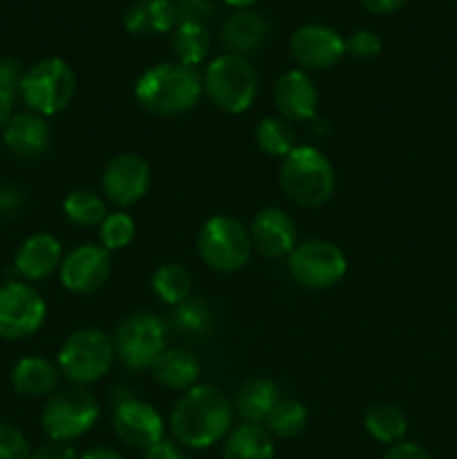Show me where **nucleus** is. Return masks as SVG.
<instances>
[{"label": "nucleus", "mask_w": 457, "mask_h": 459, "mask_svg": "<svg viewBox=\"0 0 457 459\" xmlns=\"http://www.w3.org/2000/svg\"><path fill=\"white\" fill-rule=\"evenodd\" d=\"M204 94L218 110L227 115H242L258 97V76L249 58L237 54H220L206 65L202 74Z\"/></svg>", "instance_id": "20e7f679"}, {"label": "nucleus", "mask_w": 457, "mask_h": 459, "mask_svg": "<svg viewBox=\"0 0 457 459\" xmlns=\"http://www.w3.org/2000/svg\"><path fill=\"white\" fill-rule=\"evenodd\" d=\"M173 3L177 25H182V22L206 25V21L213 16V4H211L209 0H173Z\"/></svg>", "instance_id": "c9c22d12"}, {"label": "nucleus", "mask_w": 457, "mask_h": 459, "mask_svg": "<svg viewBox=\"0 0 457 459\" xmlns=\"http://www.w3.org/2000/svg\"><path fill=\"white\" fill-rule=\"evenodd\" d=\"M110 269V251L103 249L101 245H79L67 251V255H63L58 273L67 291L85 296L94 294L106 285Z\"/></svg>", "instance_id": "ddd939ff"}, {"label": "nucleus", "mask_w": 457, "mask_h": 459, "mask_svg": "<svg viewBox=\"0 0 457 459\" xmlns=\"http://www.w3.org/2000/svg\"><path fill=\"white\" fill-rule=\"evenodd\" d=\"M291 54L305 70H330L345 56V39L327 25H303L289 40Z\"/></svg>", "instance_id": "2eb2a0df"}, {"label": "nucleus", "mask_w": 457, "mask_h": 459, "mask_svg": "<svg viewBox=\"0 0 457 459\" xmlns=\"http://www.w3.org/2000/svg\"><path fill=\"white\" fill-rule=\"evenodd\" d=\"M249 229L231 215H213L197 231V254L218 273H236L251 258Z\"/></svg>", "instance_id": "0eeeda50"}, {"label": "nucleus", "mask_w": 457, "mask_h": 459, "mask_svg": "<svg viewBox=\"0 0 457 459\" xmlns=\"http://www.w3.org/2000/svg\"><path fill=\"white\" fill-rule=\"evenodd\" d=\"M143 459H186V457H184L182 448H179L177 444L164 437L143 451Z\"/></svg>", "instance_id": "ea45409f"}, {"label": "nucleus", "mask_w": 457, "mask_h": 459, "mask_svg": "<svg viewBox=\"0 0 457 459\" xmlns=\"http://www.w3.org/2000/svg\"><path fill=\"white\" fill-rule=\"evenodd\" d=\"M16 99H18V94H13V92H9V90L0 88V128H3V126L7 124V121L13 117Z\"/></svg>", "instance_id": "79ce46f5"}, {"label": "nucleus", "mask_w": 457, "mask_h": 459, "mask_svg": "<svg viewBox=\"0 0 457 459\" xmlns=\"http://www.w3.org/2000/svg\"><path fill=\"white\" fill-rule=\"evenodd\" d=\"M384 459H433V455L415 442H399L385 451Z\"/></svg>", "instance_id": "58836bf2"}, {"label": "nucleus", "mask_w": 457, "mask_h": 459, "mask_svg": "<svg viewBox=\"0 0 457 459\" xmlns=\"http://www.w3.org/2000/svg\"><path fill=\"white\" fill-rule=\"evenodd\" d=\"M99 415L101 408L97 399L81 385H72L58 390L47 399L40 424L52 442L70 444L72 439H79L81 435L88 433L99 421Z\"/></svg>", "instance_id": "6e6552de"}, {"label": "nucleus", "mask_w": 457, "mask_h": 459, "mask_svg": "<svg viewBox=\"0 0 457 459\" xmlns=\"http://www.w3.org/2000/svg\"><path fill=\"white\" fill-rule=\"evenodd\" d=\"M269 36H272V22L251 7L231 12L220 27V39L228 54L245 58L260 52L267 45Z\"/></svg>", "instance_id": "a211bd4d"}, {"label": "nucleus", "mask_w": 457, "mask_h": 459, "mask_svg": "<svg viewBox=\"0 0 457 459\" xmlns=\"http://www.w3.org/2000/svg\"><path fill=\"white\" fill-rule=\"evenodd\" d=\"M273 106L278 117L289 124H307L316 119L318 92L312 76L303 70H289L273 85Z\"/></svg>", "instance_id": "f3484780"}, {"label": "nucleus", "mask_w": 457, "mask_h": 459, "mask_svg": "<svg viewBox=\"0 0 457 459\" xmlns=\"http://www.w3.org/2000/svg\"><path fill=\"white\" fill-rule=\"evenodd\" d=\"M0 459H31V448L25 435L12 424L0 421Z\"/></svg>", "instance_id": "72a5a7b5"}, {"label": "nucleus", "mask_w": 457, "mask_h": 459, "mask_svg": "<svg viewBox=\"0 0 457 459\" xmlns=\"http://www.w3.org/2000/svg\"><path fill=\"white\" fill-rule=\"evenodd\" d=\"M170 330L186 345L204 343L211 332H213V309L206 305V300L191 296L184 303H179L177 307H173Z\"/></svg>", "instance_id": "393cba45"}, {"label": "nucleus", "mask_w": 457, "mask_h": 459, "mask_svg": "<svg viewBox=\"0 0 457 459\" xmlns=\"http://www.w3.org/2000/svg\"><path fill=\"white\" fill-rule=\"evenodd\" d=\"M307 426V408L294 397H280L276 406L269 412L264 429L272 437L278 439H294Z\"/></svg>", "instance_id": "7c9ffc66"}, {"label": "nucleus", "mask_w": 457, "mask_h": 459, "mask_svg": "<svg viewBox=\"0 0 457 459\" xmlns=\"http://www.w3.org/2000/svg\"><path fill=\"white\" fill-rule=\"evenodd\" d=\"M224 3L231 4V7H236V9H246V7H251V4L258 3V0H224Z\"/></svg>", "instance_id": "a18cd8bd"}, {"label": "nucleus", "mask_w": 457, "mask_h": 459, "mask_svg": "<svg viewBox=\"0 0 457 459\" xmlns=\"http://www.w3.org/2000/svg\"><path fill=\"white\" fill-rule=\"evenodd\" d=\"M115 435L130 448L146 451L152 444L164 439V420L151 403L142 399H121L112 412Z\"/></svg>", "instance_id": "4468645a"}, {"label": "nucleus", "mask_w": 457, "mask_h": 459, "mask_svg": "<svg viewBox=\"0 0 457 459\" xmlns=\"http://www.w3.org/2000/svg\"><path fill=\"white\" fill-rule=\"evenodd\" d=\"M381 52V39L370 30H357L345 39V54L354 58H375Z\"/></svg>", "instance_id": "f704fd0d"}, {"label": "nucleus", "mask_w": 457, "mask_h": 459, "mask_svg": "<svg viewBox=\"0 0 457 459\" xmlns=\"http://www.w3.org/2000/svg\"><path fill=\"white\" fill-rule=\"evenodd\" d=\"M202 94L200 72L177 61L152 65L134 83L137 103L155 117L186 115L200 106Z\"/></svg>", "instance_id": "f03ea898"}, {"label": "nucleus", "mask_w": 457, "mask_h": 459, "mask_svg": "<svg viewBox=\"0 0 457 459\" xmlns=\"http://www.w3.org/2000/svg\"><path fill=\"white\" fill-rule=\"evenodd\" d=\"M280 397V388L272 379H249L237 388L233 411L245 424L264 426L269 412Z\"/></svg>", "instance_id": "b1692460"}, {"label": "nucleus", "mask_w": 457, "mask_h": 459, "mask_svg": "<svg viewBox=\"0 0 457 459\" xmlns=\"http://www.w3.org/2000/svg\"><path fill=\"white\" fill-rule=\"evenodd\" d=\"M280 186L294 204L303 209H318L334 195V166L318 148L296 146L282 160Z\"/></svg>", "instance_id": "7ed1b4c3"}, {"label": "nucleus", "mask_w": 457, "mask_h": 459, "mask_svg": "<svg viewBox=\"0 0 457 459\" xmlns=\"http://www.w3.org/2000/svg\"><path fill=\"white\" fill-rule=\"evenodd\" d=\"M151 285L161 303L170 305V307H177L179 303L191 299L193 278L191 273H188V269L182 267V264L166 263L152 273Z\"/></svg>", "instance_id": "c756f323"}, {"label": "nucleus", "mask_w": 457, "mask_h": 459, "mask_svg": "<svg viewBox=\"0 0 457 459\" xmlns=\"http://www.w3.org/2000/svg\"><path fill=\"white\" fill-rule=\"evenodd\" d=\"M124 27L134 36L168 34L177 27L173 0H134L124 16Z\"/></svg>", "instance_id": "4be33fe9"}, {"label": "nucleus", "mask_w": 457, "mask_h": 459, "mask_svg": "<svg viewBox=\"0 0 457 459\" xmlns=\"http://www.w3.org/2000/svg\"><path fill=\"white\" fill-rule=\"evenodd\" d=\"M31 459H79V457H76V451L70 446V444L52 442V439H49L47 444H43V446H39L34 453H31Z\"/></svg>", "instance_id": "4c0bfd02"}, {"label": "nucleus", "mask_w": 457, "mask_h": 459, "mask_svg": "<svg viewBox=\"0 0 457 459\" xmlns=\"http://www.w3.org/2000/svg\"><path fill=\"white\" fill-rule=\"evenodd\" d=\"M22 74H25V70H22V65L16 61V58H12V56L0 58V88L18 94V90H21Z\"/></svg>", "instance_id": "e433bc0d"}, {"label": "nucleus", "mask_w": 457, "mask_h": 459, "mask_svg": "<svg viewBox=\"0 0 457 459\" xmlns=\"http://www.w3.org/2000/svg\"><path fill=\"white\" fill-rule=\"evenodd\" d=\"M291 278L305 290H332L348 273V258L343 249L327 240H305L287 255Z\"/></svg>", "instance_id": "9d476101"}, {"label": "nucleus", "mask_w": 457, "mask_h": 459, "mask_svg": "<svg viewBox=\"0 0 457 459\" xmlns=\"http://www.w3.org/2000/svg\"><path fill=\"white\" fill-rule=\"evenodd\" d=\"M173 52L177 63L188 67H197L206 61L211 52V34L206 25L195 22H182L173 30Z\"/></svg>", "instance_id": "cd10ccee"}, {"label": "nucleus", "mask_w": 457, "mask_h": 459, "mask_svg": "<svg viewBox=\"0 0 457 459\" xmlns=\"http://www.w3.org/2000/svg\"><path fill=\"white\" fill-rule=\"evenodd\" d=\"M76 94V74L70 63L58 56L43 58L27 67L22 74L18 97L30 112L54 117L65 110Z\"/></svg>", "instance_id": "39448f33"}, {"label": "nucleus", "mask_w": 457, "mask_h": 459, "mask_svg": "<svg viewBox=\"0 0 457 459\" xmlns=\"http://www.w3.org/2000/svg\"><path fill=\"white\" fill-rule=\"evenodd\" d=\"M233 402L222 390L209 384L193 385L173 406L170 430L177 444L202 451L224 442L233 429Z\"/></svg>", "instance_id": "f257e3e1"}, {"label": "nucleus", "mask_w": 457, "mask_h": 459, "mask_svg": "<svg viewBox=\"0 0 457 459\" xmlns=\"http://www.w3.org/2000/svg\"><path fill=\"white\" fill-rule=\"evenodd\" d=\"M251 245L264 258H287L298 245V229L287 211L267 206L254 215L249 227Z\"/></svg>", "instance_id": "dca6fc26"}, {"label": "nucleus", "mask_w": 457, "mask_h": 459, "mask_svg": "<svg viewBox=\"0 0 457 459\" xmlns=\"http://www.w3.org/2000/svg\"><path fill=\"white\" fill-rule=\"evenodd\" d=\"M358 3L372 13H392L399 12L408 0H358Z\"/></svg>", "instance_id": "a19ab883"}, {"label": "nucleus", "mask_w": 457, "mask_h": 459, "mask_svg": "<svg viewBox=\"0 0 457 459\" xmlns=\"http://www.w3.org/2000/svg\"><path fill=\"white\" fill-rule=\"evenodd\" d=\"M152 379L175 393H186L197 385L202 375L200 361L184 348H166L151 368Z\"/></svg>", "instance_id": "412c9836"}, {"label": "nucleus", "mask_w": 457, "mask_h": 459, "mask_svg": "<svg viewBox=\"0 0 457 459\" xmlns=\"http://www.w3.org/2000/svg\"><path fill=\"white\" fill-rule=\"evenodd\" d=\"M18 202H21V197H18V193L13 188H0V209L9 211L12 206L16 209Z\"/></svg>", "instance_id": "c03bdc74"}, {"label": "nucleus", "mask_w": 457, "mask_h": 459, "mask_svg": "<svg viewBox=\"0 0 457 459\" xmlns=\"http://www.w3.org/2000/svg\"><path fill=\"white\" fill-rule=\"evenodd\" d=\"M166 323L151 312L130 314L112 336L115 359L128 370H151L166 350Z\"/></svg>", "instance_id": "1a4fd4ad"}, {"label": "nucleus", "mask_w": 457, "mask_h": 459, "mask_svg": "<svg viewBox=\"0 0 457 459\" xmlns=\"http://www.w3.org/2000/svg\"><path fill=\"white\" fill-rule=\"evenodd\" d=\"M58 368L43 357H25L13 366L12 385L21 397H52L58 388Z\"/></svg>", "instance_id": "5701e85b"}, {"label": "nucleus", "mask_w": 457, "mask_h": 459, "mask_svg": "<svg viewBox=\"0 0 457 459\" xmlns=\"http://www.w3.org/2000/svg\"><path fill=\"white\" fill-rule=\"evenodd\" d=\"M63 245L52 233L25 238L13 255V269L25 282H39L61 269Z\"/></svg>", "instance_id": "6ab92c4d"}, {"label": "nucleus", "mask_w": 457, "mask_h": 459, "mask_svg": "<svg viewBox=\"0 0 457 459\" xmlns=\"http://www.w3.org/2000/svg\"><path fill=\"white\" fill-rule=\"evenodd\" d=\"M115 363V345L97 327H83L70 334L58 350L56 368L67 381L76 385H90L101 381Z\"/></svg>", "instance_id": "423d86ee"}, {"label": "nucleus", "mask_w": 457, "mask_h": 459, "mask_svg": "<svg viewBox=\"0 0 457 459\" xmlns=\"http://www.w3.org/2000/svg\"><path fill=\"white\" fill-rule=\"evenodd\" d=\"M47 305L40 291L25 281H9L0 287V339L22 341L43 327Z\"/></svg>", "instance_id": "9b49d317"}, {"label": "nucleus", "mask_w": 457, "mask_h": 459, "mask_svg": "<svg viewBox=\"0 0 457 459\" xmlns=\"http://www.w3.org/2000/svg\"><path fill=\"white\" fill-rule=\"evenodd\" d=\"M49 137H52V130H49L47 119L30 110L13 112L12 119L3 126L4 148L27 160L43 157L49 148Z\"/></svg>", "instance_id": "aec40b11"}, {"label": "nucleus", "mask_w": 457, "mask_h": 459, "mask_svg": "<svg viewBox=\"0 0 457 459\" xmlns=\"http://www.w3.org/2000/svg\"><path fill=\"white\" fill-rule=\"evenodd\" d=\"M222 459H276L273 437L264 426L242 421L224 437Z\"/></svg>", "instance_id": "a878e982"}, {"label": "nucleus", "mask_w": 457, "mask_h": 459, "mask_svg": "<svg viewBox=\"0 0 457 459\" xmlns=\"http://www.w3.org/2000/svg\"><path fill=\"white\" fill-rule=\"evenodd\" d=\"M101 188L106 200L119 209L137 204L151 188V166L137 152H119L103 169Z\"/></svg>", "instance_id": "f8f14e48"}, {"label": "nucleus", "mask_w": 457, "mask_h": 459, "mask_svg": "<svg viewBox=\"0 0 457 459\" xmlns=\"http://www.w3.org/2000/svg\"><path fill=\"white\" fill-rule=\"evenodd\" d=\"M134 231H137L134 220L124 211H115L108 213L99 227V240L106 251H121L134 240Z\"/></svg>", "instance_id": "473e14b6"}, {"label": "nucleus", "mask_w": 457, "mask_h": 459, "mask_svg": "<svg viewBox=\"0 0 457 459\" xmlns=\"http://www.w3.org/2000/svg\"><path fill=\"white\" fill-rule=\"evenodd\" d=\"M363 426H366L367 435L372 439H376L381 444H388V446H394V444L403 442V437H406L408 417L397 403L381 402L367 408Z\"/></svg>", "instance_id": "bb28decb"}, {"label": "nucleus", "mask_w": 457, "mask_h": 459, "mask_svg": "<svg viewBox=\"0 0 457 459\" xmlns=\"http://www.w3.org/2000/svg\"><path fill=\"white\" fill-rule=\"evenodd\" d=\"M79 459H124V457H121L119 451H115V448L110 446H94Z\"/></svg>", "instance_id": "37998d69"}, {"label": "nucleus", "mask_w": 457, "mask_h": 459, "mask_svg": "<svg viewBox=\"0 0 457 459\" xmlns=\"http://www.w3.org/2000/svg\"><path fill=\"white\" fill-rule=\"evenodd\" d=\"M63 213H65V218L70 220L74 227H101V222L108 215L106 200L92 191H74L65 197V202H63Z\"/></svg>", "instance_id": "2f4dec72"}, {"label": "nucleus", "mask_w": 457, "mask_h": 459, "mask_svg": "<svg viewBox=\"0 0 457 459\" xmlns=\"http://www.w3.org/2000/svg\"><path fill=\"white\" fill-rule=\"evenodd\" d=\"M298 134L294 124H289L282 117H264L255 128V143L260 151L269 157H282L285 160L296 146H298Z\"/></svg>", "instance_id": "c85d7f7f"}]
</instances>
